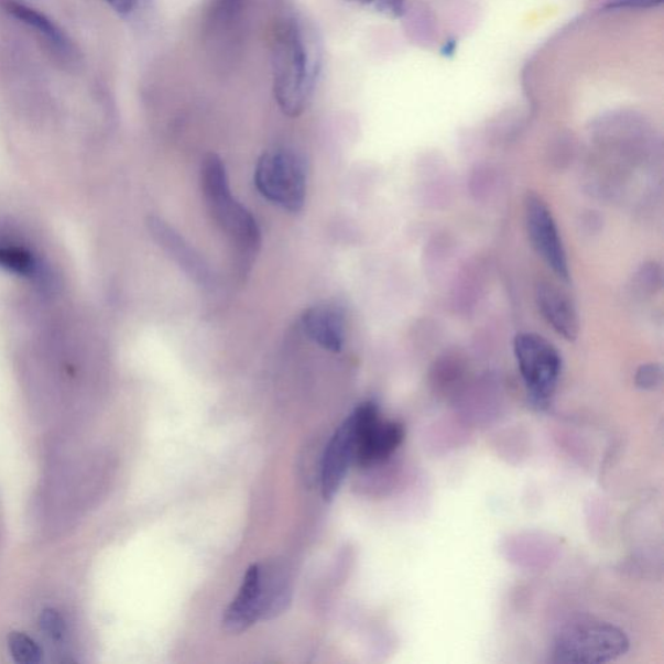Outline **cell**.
<instances>
[{
    "mask_svg": "<svg viewBox=\"0 0 664 664\" xmlns=\"http://www.w3.org/2000/svg\"><path fill=\"white\" fill-rule=\"evenodd\" d=\"M202 189L209 214L236 244L244 264L258 253L261 236L257 220L236 196H232L222 160L216 155L204 159Z\"/></svg>",
    "mask_w": 664,
    "mask_h": 664,
    "instance_id": "cell-2",
    "label": "cell"
},
{
    "mask_svg": "<svg viewBox=\"0 0 664 664\" xmlns=\"http://www.w3.org/2000/svg\"><path fill=\"white\" fill-rule=\"evenodd\" d=\"M514 355L532 406L545 411L556 393L562 360L551 341L534 333H522L514 340Z\"/></svg>",
    "mask_w": 664,
    "mask_h": 664,
    "instance_id": "cell-5",
    "label": "cell"
},
{
    "mask_svg": "<svg viewBox=\"0 0 664 664\" xmlns=\"http://www.w3.org/2000/svg\"><path fill=\"white\" fill-rule=\"evenodd\" d=\"M630 640L618 627L581 623L568 627L554 645L553 662L595 664L617 661L629 652Z\"/></svg>",
    "mask_w": 664,
    "mask_h": 664,
    "instance_id": "cell-4",
    "label": "cell"
},
{
    "mask_svg": "<svg viewBox=\"0 0 664 664\" xmlns=\"http://www.w3.org/2000/svg\"><path fill=\"white\" fill-rule=\"evenodd\" d=\"M150 229L152 236L155 237L160 246L164 248L167 254L177 262V264L192 276L195 282L202 286L210 284V272L199 253L194 251L184 238L177 231L171 228L170 225L152 217L150 220Z\"/></svg>",
    "mask_w": 664,
    "mask_h": 664,
    "instance_id": "cell-11",
    "label": "cell"
},
{
    "mask_svg": "<svg viewBox=\"0 0 664 664\" xmlns=\"http://www.w3.org/2000/svg\"><path fill=\"white\" fill-rule=\"evenodd\" d=\"M254 184L266 200L289 211H301L306 196V167L297 152L287 149L262 153Z\"/></svg>",
    "mask_w": 664,
    "mask_h": 664,
    "instance_id": "cell-3",
    "label": "cell"
},
{
    "mask_svg": "<svg viewBox=\"0 0 664 664\" xmlns=\"http://www.w3.org/2000/svg\"><path fill=\"white\" fill-rule=\"evenodd\" d=\"M356 422L353 464L368 469L390 459L405 439V428L396 421H383L373 401L361 404L352 413Z\"/></svg>",
    "mask_w": 664,
    "mask_h": 664,
    "instance_id": "cell-6",
    "label": "cell"
},
{
    "mask_svg": "<svg viewBox=\"0 0 664 664\" xmlns=\"http://www.w3.org/2000/svg\"><path fill=\"white\" fill-rule=\"evenodd\" d=\"M524 221L532 247L562 281L570 279L567 253L556 220L546 203L535 194L524 203Z\"/></svg>",
    "mask_w": 664,
    "mask_h": 664,
    "instance_id": "cell-7",
    "label": "cell"
},
{
    "mask_svg": "<svg viewBox=\"0 0 664 664\" xmlns=\"http://www.w3.org/2000/svg\"><path fill=\"white\" fill-rule=\"evenodd\" d=\"M304 25L295 18L281 21L272 42L274 97L281 111L301 116L309 104L318 75V54Z\"/></svg>",
    "mask_w": 664,
    "mask_h": 664,
    "instance_id": "cell-1",
    "label": "cell"
},
{
    "mask_svg": "<svg viewBox=\"0 0 664 664\" xmlns=\"http://www.w3.org/2000/svg\"><path fill=\"white\" fill-rule=\"evenodd\" d=\"M261 619L272 620L286 611L291 602V583L280 564L260 566Z\"/></svg>",
    "mask_w": 664,
    "mask_h": 664,
    "instance_id": "cell-13",
    "label": "cell"
},
{
    "mask_svg": "<svg viewBox=\"0 0 664 664\" xmlns=\"http://www.w3.org/2000/svg\"><path fill=\"white\" fill-rule=\"evenodd\" d=\"M662 368L656 363L641 367L636 374V384L642 390H654L662 383Z\"/></svg>",
    "mask_w": 664,
    "mask_h": 664,
    "instance_id": "cell-18",
    "label": "cell"
},
{
    "mask_svg": "<svg viewBox=\"0 0 664 664\" xmlns=\"http://www.w3.org/2000/svg\"><path fill=\"white\" fill-rule=\"evenodd\" d=\"M662 3L663 0H614L608 9H653Z\"/></svg>",
    "mask_w": 664,
    "mask_h": 664,
    "instance_id": "cell-21",
    "label": "cell"
},
{
    "mask_svg": "<svg viewBox=\"0 0 664 664\" xmlns=\"http://www.w3.org/2000/svg\"><path fill=\"white\" fill-rule=\"evenodd\" d=\"M536 302L540 313L554 331L566 340L578 338L580 328L578 313L564 292L552 284H540Z\"/></svg>",
    "mask_w": 664,
    "mask_h": 664,
    "instance_id": "cell-12",
    "label": "cell"
},
{
    "mask_svg": "<svg viewBox=\"0 0 664 664\" xmlns=\"http://www.w3.org/2000/svg\"><path fill=\"white\" fill-rule=\"evenodd\" d=\"M352 2L360 3V4H371V3H374L375 0H352Z\"/></svg>",
    "mask_w": 664,
    "mask_h": 664,
    "instance_id": "cell-24",
    "label": "cell"
},
{
    "mask_svg": "<svg viewBox=\"0 0 664 664\" xmlns=\"http://www.w3.org/2000/svg\"><path fill=\"white\" fill-rule=\"evenodd\" d=\"M41 630L54 641H61L67 633V624L61 612L55 609L43 610L40 617Z\"/></svg>",
    "mask_w": 664,
    "mask_h": 664,
    "instance_id": "cell-17",
    "label": "cell"
},
{
    "mask_svg": "<svg viewBox=\"0 0 664 664\" xmlns=\"http://www.w3.org/2000/svg\"><path fill=\"white\" fill-rule=\"evenodd\" d=\"M9 10L14 18L23 21V23L33 28L36 33L43 36L51 48L57 51V54H61L62 56L70 54L68 40L65 39V35L58 31L50 20L43 17V14L17 3L10 4Z\"/></svg>",
    "mask_w": 664,
    "mask_h": 664,
    "instance_id": "cell-14",
    "label": "cell"
},
{
    "mask_svg": "<svg viewBox=\"0 0 664 664\" xmlns=\"http://www.w3.org/2000/svg\"><path fill=\"white\" fill-rule=\"evenodd\" d=\"M377 9L391 18H401L405 13V0H375Z\"/></svg>",
    "mask_w": 664,
    "mask_h": 664,
    "instance_id": "cell-20",
    "label": "cell"
},
{
    "mask_svg": "<svg viewBox=\"0 0 664 664\" xmlns=\"http://www.w3.org/2000/svg\"><path fill=\"white\" fill-rule=\"evenodd\" d=\"M116 12L127 14L133 11L137 0H106Z\"/></svg>",
    "mask_w": 664,
    "mask_h": 664,
    "instance_id": "cell-22",
    "label": "cell"
},
{
    "mask_svg": "<svg viewBox=\"0 0 664 664\" xmlns=\"http://www.w3.org/2000/svg\"><path fill=\"white\" fill-rule=\"evenodd\" d=\"M302 325L306 337L330 352L339 353L345 346L346 317L337 305L312 306L304 312Z\"/></svg>",
    "mask_w": 664,
    "mask_h": 664,
    "instance_id": "cell-9",
    "label": "cell"
},
{
    "mask_svg": "<svg viewBox=\"0 0 664 664\" xmlns=\"http://www.w3.org/2000/svg\"><path fill=\"white\" fill-rule=\"evenodd\" d=\"M261 619L260 565L248 568L242 587L222 620L224 630L231 634L247 631Z\"/></svg>",
    "mask_w": 664,
    "mask_h": 664,
    "instance_id": "cell-10",
    "label": "cell"
},
{
    "mask_svg": "<svg viewBox=\"0 0 664 664\" xmlns=\"http://www.w3.org/2000/svg\"><path fill=\"white\" fill-rule=\"evenodd\" d=\"M247 0H210L204 33L215 35L228 32L242 17Z\"/></svg>",
    "mask_w": 664,
    "mask_h": 664,
    "instance_id": "cell-15",
    "label": "cell"
},
{
    "mask_svg": "<svg viewBox=\"0 0 664 664\" xmlns=\"http://www.w3.org/2000/svg\"><path fill=\"white\" fill-rule=\"evenodd\" d=\"M9 649L13 660L21 664H35L42 658L41 647L23 632H12Z\"/></svg>",
    "mask_w": 664,
    "mask_h": 664,
    "instance_id": "cell-16",
    "label": "cell"
},
{
    "mask_svg": "<svg viewBox=\"0 0 664 664\" xmlns=\"http://www.w3.org/2000/svg\"><path fill=\"white\" fill-rule=\"evenodd\" d=\"M456 51V41L451 40L448 41L447 43H445L443 50H442V54L444 56H451L455 54Z\"/></svg>",
    "mask_w": 664,
    "mask_h": 664,
    "instance_id": "cell-23",
    "label": "cell"
},
{
    "mask_svg": "<svg viewBox=\"0 0 664 664\" xmlns=\"http://www.w3.org/2000/svg\"><path fill=\"white\" fill-rule=\"evenodd\" d=\"M356 422L353 415L341 423L328 443L320 469V488L326 501H331L353 464L356 450Z\"/></svg>",
    "mask_w": 664,
    "mask_h": 664,
    "instance_id": "cell-8",
    "label": "cell"
},
{
    "mask_svg": "<svg viewBox=\"0 0 664 664\" xmlns=\"http://www.w3.org/2000/svg\"><path fill=\"white\" fill-rule=\"evenodd\" d=\"M0 262L19 270V272H25L31 266V260H29L26 254L14 250H0Z\"/></svg>",
    "mask_w": 664,
    "mask_h": 664,
    "instance_id": "cell-19",
    "label": "cell"
}]
</instances>
